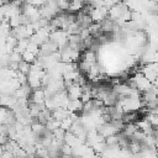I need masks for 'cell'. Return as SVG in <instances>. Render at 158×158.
<instances>
[{"mask_svg":"<svg viewBox=\"0 0 158 158\" xmlns=\"http://www.w3.org/2000/svg\"><path fill=\"white\" fill-rule=\"evenodd\" d=\"M2 153H4V147H2L1 144H0V156H1Z\"/></svg>","mask_w":158,"mask_h":158,"instance_id":"cell-1","label":"cell"}]
</instances>
